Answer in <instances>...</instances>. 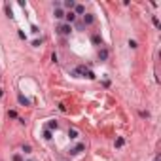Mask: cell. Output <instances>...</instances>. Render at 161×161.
Segmentation results:
<instances>
[{"label": "cell", "mask_w": 161, "mask_h": 161, "mask_svg": "<svg viewBox=\"0 0 161 161\" xmlns=\"http://www.w3.org/2000/svg\"><path fill=\"white\" fill-rule=\"evenodd\" d=\"M57 30H59L61 36H70V34H72V25H68V23H63V25L57 27Z\"/></svg>", "instance_id": "cell-1"}, {"label": "cell", "mask_w": 161, "mask_h": 161, "mask_svg": "<svg viewBox=\"0 0 161 161\" xmlns=\"http://www.w3.org/2000/svg\"><path fill=\"white\" fill-rule=\"evenodd\" d=\"M84 150H85V144H82V142H80V144H76V146L70 150V154H72V156H78L80 152H84Z\"/></svg>", "instance_id": "cell-2"}, {"label": "cell", "mask_w": 161, "mask_h": 161, "mask_svg": "<svg viewBox=\"0 0 161 161\" xmlns=\"http://www.w3.org/2000/svg\"><path fill=\"white\" fill-rule=\"evenodd\" d=\"M64 19H66L68 25H72V23L76 21V13L74 12H66V13H64Z\"/></svg>", "instance_id": "cell-3"}, {"label": "cell", "mask_w": 161, "mask_h": 161, "mask_svg": "<svg viewBox=\"0 0 161 161\" xmlns=\"http://www.w3.org/2000/svg\"><path fill=\"white\" fill-rule=\"evenodd\" d=\"M93 23H95V15L85 13V15H84V27H85V25H93Z\"/></svg>", "instance_id": "cell-4"}, {"label": "cell", "mask_w": 161, "mask_h": 161, "mask_svg": "<svg viewBox=\"0 0 161 161\" xmlns=\"http://www.w3.org/2000/svg\"><path fill=\"white\" fill-rule=\"evenodd\" d=\"M108 59V49L106 47H101L99 49V61H106Z\"/></svg>", "instance_id": "cell-5"}, {"label": "cell", "mask_w": 161, "mask_h": 161, "mask_svg": "<svg viewBox=\"0 0 161 161\" xmlns=\"http://www.w3.org/2000/svg\"><path fill=\"white\" fill-rule=\"evenodd\" d=\"M91 42H93L95 46H102V36H101V34H93V36H91Z\"/></svg>", "instance_id": "cell-6"}, {"label": "cell", "mask_w": 161, "mask_h": 161, "mask_svg": "<svg viewBox=\"0 0 161 161\" xmlns=\"http://www.w3.org/2000/svg\"><path fill=\"white\" fill-rule=\"evenodd\" d=\"M63 6L66 8L68 12H72V10H74V6H76V2H74V0H64V2H63Z\"/></svg>", "instance_id": "cell-7"}, {"label": "cell", "mask_w": 161, "mask_h": 161, "mask_svg": "<svg viewBox=\"0 0 161 161\" xmlns=\"http://www.w3.org/2000/svg\"><path fill=\"white\" fill-rule=\"evenodd\" d=\"M17 101H19V104H23V106H30V101L27 99L25 95H19V97H17Z\"/></svg>", "instance_id": "cell-8"}, {"label": "cell", "mask_w": 161, "mask_h": 161, "mask_svg": "<svg viewBox=\"0 0 161 161\" xmlns=\"http://www.w3.org/2000/svg\"><path fill=\"white\" fill-rule=\"evenodd\" d=\"M74 13H76V15H84V13H85V8H84L82 4H76V6H74Z\"/></svg>", "instance_id": "cell-9"}, {"label": "cell", "mask_w": 161, "mask_h": 161, "mask_svg": "<svg viewBox=\"0 0 161 161\" xmlns=\"http://www.w3.org/2000/svg\"><path fill=\"white\" fill-rule=\"evenodd\" d=\"M59 127V123L55 121V119H51V121H47V125H46V129L47 131H53V129H57Z\"/></svg>", "instance_id": "cell-10"}, {"label": "cell", "mask_w": 161, "mask_h": 161, "mask_svg": "<svg viewBox=\"0 0 161 161\" xmlns=\"http://www.w3.org/2000/svg\"><path fill=\"white\" fill-rule=\"evenodd\" d=\"M53 15H55V19H63V17H64V12L61 10V8H55V12H53Z\"/></svg>", "instance_id": "cell-11"}, {"label": "cell", "mask_w": 161, "mask_h": 161, "mask_svg": "<svg viewBox=\"0 0 161 161\" xmlns=\"http://www.w3.org/2000/svg\"><path fill=\"white\" fill-rule=\"evenodd\" d=\"M68 136H70L72 140H74V138H78V131H76V129H68Z\"/></svg>", "instance_id": "cell-12"}, {"label": "cell", "mask_w": 161, "mask_h": 161, "mask_svg": "<svg viewBox=\"0 0 161 161\" xmlns=\"http://www.w3.org/2000/svg\"><path fill=\"white\" fill-rule=\"evenodd\" d=\"M123 144H125V140L121 138V136H119V138H116V148H121Z\"/></svg>", "instance_id": "cell-13"}, {"label": "cell", "mask_w": 161, "mask_h": 161, "mask_svg": "<svg viewBox=\"0 0 161 161\" xmlns=\"http://www.w3.org/2000/svg\"><path fill=\"white\" fill-rule=\"evenodd\" d=\"M23 152H25V154H30V152H32V146H30V144H23Z\"/></svg>", "instance_id": "cell-14"}, {"label": "cell", "mask_w": 161, "mask_h": 161, "mask_svg": "<svg viewBox=\"0 0 161 161\" xmlns=\"http://www.w3.org/2000/svg\"><path fill=\"white\" fill-rule=\"evenodd\" d=\"M44 138H46V140H51V138H53V136H51V131H47V129H46V131H44Z\"/></svg>", "instance_id": "cell-15"}, {"label": "cell", "mask_w": 161, "mask_h": 161, "mask_svg": "<svg viewBox=\"0 0 161 161\" xmlns=\"http://www.w3.org/2000/svg\"><path fill=\"white\" fill-rule=\"evenodd\" d=\"M6 15H8V17H10V19L13 17V13H12V8L8 6V4H6Z\"/></svg>", "instance_id": "cell-16"}, {"label": "cell", "mask_w": 161, "mask_h": 161, "mask_svg": "<svg viewBox=\"0 0 161 161\" xmlns=\"http://www.w3.org/2000/svg\"><path fill=\"white\" fill-rule=\"evenodd\" d=\"M129 47H131V49H136V47H138V44H136L135 40H129Z\"/></svg>", "instance_id": "cell-17"}, {"label": "cell", "mask_w": 161, "mask_h": 161, "mask_svg": "<svg viewBox=\"0 0 161 161\" xmlns=\"http://www.w3.org/2000/svg\"><path fill=\"white\" fill-rule=\"evenodd\" d=\"M85 78H89V80H95L97 76H95V72H91V70H87V74H85Z\"/></svg>", "instance_id": "cell-18"}, {"label": "cell", "mask_w": 161, "mask_h": 161, "mask_svg": "<svg viewBox=\"0 0 161 161\" xmlns=\"http://www.w3.org/2000/svg\"><path fill=\"white\" fill-rule=\"evenodd\" d=\"M8 116H10V118H17V112H15V110H10V112H8Z\"/></svg>", "instance_id": "cell-19"}, {"label": "cell", "mask_w": 161, "mask_h": 161, "mask_svg": "<svg viewBox=\"0 0 161 161\" xmlns=\"http://www.w3.org/2000/svg\"><path fill=\"white\" fill-rule=\"evenodd\" d=\"M12 159H13V161H23V157H21V156H19V154H15V156H13V157H12Z\"/></svg>", "instance_id": "cell-20"}, {"label": "cell", "mask_w": 161, "mask_h": 161, "mask_svg": "<svg viewBox=\"0 0 161 161\" xmlns=\"http://www.w3.org/2000/svg\"><path fill=\"white\" fill-rule=\"evenodd\" d=\"M17 34H19V38H21V40H25V38H27V36H25V32H23V30H19Z\"/></svg>", "instance_id": "cell-21"}, {"label": "cell", "mask_w": 161, "mask_h": 161, "mask_svg": "<svg viewBox=\"0 0 161 161\" xmlns=\"http://www.w3.org/2000/svg\"><path fill=\"white\" fill-rule=\"evenodd\" d=\"M40 44H42V38H40V40H34V44H32V46H34V47H38Z\"/></svg>", "instance_id": "cell-22"}, {"label": "cell", "mask_w": 161, "mask_h": 161, "mask_svg": "<svg viewBox=\"0 0 161 161\" xmlns=\"http://www.w3.org/2000/svg\"><path fill=\"white\" fill-rule=\"evenodd\" d=\"M140 116H142V118H150V112H144V110H142V112H140Z\"/></svg>", "instance_id": "cell-23"}, {"label": "cell", "mask_w": 161, "mask_h": 161, "mask_svg": "<svg viewBox=\"0 0 161 161\" xmlns=\"http://www.w3.org/2000/svg\"><path fill=\"white\" fill-rule=\"evenodd\" d=\"M152 23H154L156 27H159V19H157V17H154V19H152Z\"/></svg>", "instance_id": "cell-24"}, {"label": "cell", "mask_w": 161, "mask_h": 161, "mask_svg": "<svg viewBox=\"0 0 161 161\" xmlns=\"http://www.w3.org/2000/svg\"><path fill=\"white\" fill-rule=\"evenodd\" d=\"M2 95H4V93H2V89H0V99H2Z\"/></svg>", "instance_id": "cell-25"}, {"label": "cell", "mask_w": 161, "mask_h": 161, "mask_svg": "<svg viewBox=\"0 0 161 161\" xmlns=\"http://www.w3.org/2000/svg\"><path fill=\"white\" fill-rule=\"evenodd\" d=\"M156 161H159V157H156Z\"/></svg>", "instance_id": "cell-26"}]
</instances>
